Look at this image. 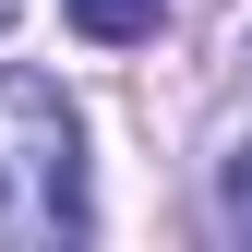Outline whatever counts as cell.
Wrapping results in <instances>:
<instances>
[{
	"instance_id": "obj_1",
	"label": "cell",
	"mask_w": 252,
	"mask_h": 252,
	"mask_svg": "<svg viewBox=\"0 0 252 252\" xmlns=\"http://www.w3.org/2000/svg\"><path fill=\"white\" fill-rule=\"evenodd\" d=\"M84 120L48 72H0V252L12 240H84Z\"/></svg>"
},
{
	"instance_id": "obj_2",
	"label": "cell",
	"mask_w": 252,
	"mask_h": 252,
	"mask_svg": "<svg viewBox=\"0 0 252 252\" xmlns=\"http://www.w3.org/2000/svg\"><path fill=\"white\" fill-rule=\"evenodd\" d=\"M72 24H84L96 48H144V36H156V0H72Z\"/></svg>"
},
{
	"instance_id": "obj_3",
	"label": "cell",
	"mask_w": 252,
	"mask_h": 252,
	"mask_svg": "<svg viewBox=\"0 0 252 252\" xmlns=\"http://www.w3.org/2000/svg\"><path fill=\"white\" fill-rule=\"evenodd\" d=\"M216 216H228V228H240V240H252V144H240V156H228V180H216Z\"/></svg>"
},
{
	"instance_id": "obj_4",
	"label": "cell",
	"mask_w": 252,
	"mask_h": 252,
	"mask_svg": "<svg viewBox=\"0 0 252 252\" xmlns=\"http://www.w3.org/2000/svg\"><path fill=\"white\" fill-rule=\"evenodd\" d=\"M0 24H12V0H0Z\"/></svg>"
}]
</instances>
